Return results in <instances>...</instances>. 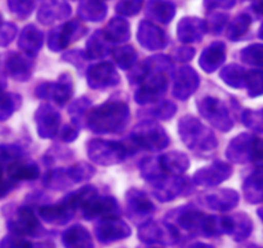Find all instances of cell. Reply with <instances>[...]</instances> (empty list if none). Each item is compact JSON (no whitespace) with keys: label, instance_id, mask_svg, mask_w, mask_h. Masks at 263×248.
I'll list each match as a JSON object with an SVG mask.
<instances>
[{"label":"cell","instance_id":"obj_1","mask_svg":"<svg viewBox=\"0 0 263 248\" xmlns=\"http://www.w3.org/2000/svg\"><path fill=\"white\" fill-rule=\"evenodd\" d=\"M129 120V107L121 100H107L89 111L87 126L96 134L119 133Z\"/></svg>","mask_w":263,"mask_h":248},{"label":"cell","instance_id":"obj_2","mask_svg":"<svg viewBox=\"0 0 263 248\" xmlns=\"http://www.w3.org/2000/svg\"><path fill=\"white\" fill-rule=\"evenodd\" d=\"M178 133L187 148L196 154H211L218 146L213 131L191 115L183 116L178 122Z\"/></svg>","mask_w":263,"mask_h":248},{"label":"cell","instance_id":"obj_3","mask_svg":"<svg viewBox=\"0 0 263 248\" xmlns=\"http://www.w3.org/2000/svg\"><path fill=\"white\" fill-rule=\"evenodd\" d=\"M124 143L128 153L137 149L146 151H163L169 144V136L159 123L154 121H142L132 131L128 140Z\"/></svg>","mask_w":263,"mask_h":248},{"label":"cell","instance_id":"obj_4","mask_svg":"<svg viewBox=\"0 0 263 248\" xmlns=\"http://www.w3.org/2000/svg\"><path fill=\"white\" fill-rule=\"evenodd\" d=\"M179 226L187 232L204 237H213L221 234L218 216H208L195 209H186L177 217Z\"/></svg>","mask_w":263,"mask_h":248},{"label":"cell","instance_id":"obj_5","mask_svg":"<svg viewBox=\"0 0 263 248\" xmlns=\"http://www.w3.org/2000/svg\"><path fill=\"white\" fill-rule=\"evenodd\" d=\"M87 152L90 161L102 166L120 163L126 154H129L124 143L101 140V139H92L88 141Z\"/></svg>","mask_w":263,"mask_h":248},{"label":"cell","instance_id":"obj_6","mask_svg":"<svg viewBox=\"0 0 263 248\" xmlns=\"http://www.w3.org/2000/svg\"><path fill=\"white\" fill-rule=\"evenodd\" d=\"M196 106L201 117L205 118L209 123H212L218 130L227 133L234 126V121H232L229 111L224 107L223 103L217 98H201V99L197 100Z\"/></svg>","mask_w":263,"mask_h":248},{"label":"cell","instance_id":"obj_7","mask_svg":"<svg viewBox=\"0 0 263 248\" xmlns=\"http://www.w3.org/2000/svg\"><path fill=\"white\" fill-rule=\"evenodd\" d=\"M138 238L147 244L171 245L178 242L179 234L176 228L168 222L146 221L140 226Z\"/></svg>","mask_w":263,"mask_h":248},{"label":"cell","instance_id":"obj_8","mask_svg":"<svg viewBox=\"0 0 263 248\" xmlns=\"http://www.w3.org/2000/svg\"><path fill=\"white\" fill-rule=\"evenodd\" d=\"M82 216L87 220L93 219H118L120 210L115 198L112 197H98V194L88 198L79 207Z\"/></svg>","mask_w":263,"mask_h":248},{"label":"cell","instance_id":"obj_9","mask_svg":"<svg viewBox=\"0 0 263 248\" xmlns=\"http://www.w3.org/2000/svg\"><path fill=\"white\" fill-rule=\"evenodd\" d=\"M8 228L14 235H29V237H40L44 235V228L40 225L36 215L31 207L22 206L17 210L16 217L8 222Z\"/></svg>","mask_w":263,"mask_h":248},{"label":"cell","instance_id":"obj_10","mask_svg":"<svg viewBox=\"0 0 263 248\" xmlns=\"http://www.w3.org/2000/svg\"><path fill=\"white\" fill-rule=\"evenodd\" d=\"M153 184V194L161 202L173 201L179 196H186L191 191V184L187 178H165L163 176Z\"/></svg>","mask_w":263,"mask_h":248},{"label":"cell","instance_id":"obj_11","mask_svg":"<svg viewBox=\"0 0 263 248\" xmlns=\"http://www.w3.org/2000/svg\"><path fill=\"white\" fill-rule=\"evenodd\" d=\"M168 89V77L165 72L153 73L150 78L143 81L140 89L135 95V99L138 105H148V103L158 102Z\"/></svg>","mask_w":263,"mask_h":248},{"label":"cell","instance_id":"obj_12","mask_svg":"<svg viewBox=\"0 0 263 248\" xmlns=\"http://www.w3.org/2000/svg\"><path fill=\"white\" fill-rule=\"evenodd\" d=\"M231 174L232 168L229 163L222 161H214L205 168L199 169L192 178V183L195 185L214 187L227 180Z\"/></svg>","mask_w":263,"mask_h":248},{"label":"cell","instance_id":"obj_13","mask_svg":"<svg viewBox=\"0 0 263 248\" xmlns=\"http://www.w3.org/2000/svg\"><path fill=\"white\" fill-rule=\"evenodd\" d=\"M200 84L196 71L191 67H181L174 72L173 95L179 100H186L191 97Z\"/></svg>","mask_w":263,"mask_h":248},{"label":"cell","instance_id":"obj_14","mask_svg":"<svg viewBox=\"0 0 263 248\" xmlns=\"http://www.w3.org/2000/svg\"><path fill=\"white\" fill-rule=\"evenodd\" d=\"M88 85L92 89L103 90L107 88H112L119 84L120 77L114 66L108 62L100 63L89 68L87 73Z\"/></svg>","mask_w":263,"mask_h":248},{"label":"cell","instance_id":"obj_15","mask_svg":"<svg viewBox=\"0 0 263 248\" xmlns=\"http://www.w3.org/2000/svg\"><path fill=\"white\" fill-rule=\"evenodd\" d=\"M219 226H221V234L222 233L230 234L236 242L247 239L253 229L250 217L242 212L235 214L234 216L219 217Z\"/></svg>","mask_w":263,"mask_h":248},{"label":"cell","instance_id":"obj_16","mask_svg":"<svg viewBox=\"0 0 263 248\" xmlns=\"http://www.w3.org/2000/svg\"><path fill=\"white\" fill-rule=\"evenodd\" d=\"M125 198L128 215L129 217H130L132 220H135V221L147 219V217L153 214L154 210H155V207H154L150 198H148L142 191H140V189L137 188L129 189Z\"/></svg>","mask_w":263,"mask_h":248},{"label":"cell","instance_id":"obj_17","mask_svg":"<svg viewBox=\"0 0 263 248\" xmlns=\"http://www.w3.org/2000/svg\"><path fill=\"white\" fill-rule=\"evenodd\" d=\"M37 134L44 139L54 138L60 131L61 116L52 106L42 105L35 113Z\"/></svg>","mask_w":263,"mask_h":248},{"label":"cell","instance_id":"obj_18","mask_svg":"<svg viewBox=\"0 0 263 248\" xmlns=\"http://www.w3.org/2000/svg\"><path fill=\"white\" fill-rule=\"evenodd\" d=\"M130 233L129 225L119 219L101 220L100 224L96 226V237L103 244L125 239L130 235Z\"/></svg>","mask_w":263,"mask_h":248},{"label":"cell","instance_id":"obj_19","mask_svg":"<svg viewBox=\"0 0 263 248\" xmlns=\"http://www.w3.org/2000/svg\"><path fill=\"white\" fill-rule=\"evenodd\" d=\"M84 26H82L78 21H72L65 25L61 30L53 31L50 34L49 40H48V45L53 52H58V50H62L69 47L71 43L77 42L79 37L84 35Z\"/></svg>","mask_w":263,"mask_h":248},{"label":"cell","instance_id":"obj_20","mask_svg":"<svg viewBox=\"0 0 263 248\" xmlns=\"http://www.w3.org/2000/svg\"><path fill=\"white\" fill-rule=\"evenodd\" d=\"M203 204L214 211H229L239 202V194L232 189H218L203 197Z\"/></svg>","mask_w":263,"mask_h":248},{"label":"cell","instance_id":"obj_21","mask_svg":"<svg viewBox=\"0 0 263 248\" xmlns=\"http://www.w3.org/2000/svg\"><path fill=\"white\" fill-rule=\"evenodd\" d=\"M34 60L31 55L12 54L6 62V70L8 75L16 81H27L32 73Z\"/></svg>","mask_w":263,"mask_h":248},{"label":"cell","instance_id":"obj_22","mask_svg":"<svg viewBox=\"0 0 263 248\" xmlns=\"http://www.w3.org/2000/svg\"><path fill=\"white\" fill-rule=\"evenodd\" d=\"M253 138L250 134H240L231 140L226 149V157L235 163H244L250 158Z\"/></svg>","mask_w":263,"mask_h":248},{"label":"cell","instance_id":"obj_23","mask_svg":"<svg viewBox=\"0 0 263 248\" xmlns=\"http://www.w3.org/2000/svg\"><path fill=\"white\" fill-rule=\"evenodd\" d=\"M159 164L164 174H172V175H182L186 173L190 168V159L182 152H169L159 157Z\"/></svg>","mask_w":263,"mask_h":248},{"label":"cell","instance_id":"obj_24","mask_svg":"<svg viewBox=\"0 0 263 248\" xmlns=\"http://www.w3.org/2000/svg\"><path fill=\"white\" fill-rule=\"evenodd\" d=\"M138 40H140V44L148 50L163 49L168 42L165 34L161 30L153 26L151 24H147V22L141 24L140 31H138Z\"/></svg>","mask_w":263,"mask_h":248},{"label":"cell","instance_id":"obj_25","mask_svg":"<svg viewBox=\"0 0 263 248\" xmlns=\"http://www.w3.org/2000/svg\"><path fill=\"white\" fill-rule=\"evenodd\" d=\"M75 211L70 209L65 202L60 204H50V206L39 207V216L44 221L54 225H65L74 217Z\"/></svg>","mask_w":263,"mask_h":248},{"label":"cell","instance_id":"obj_26","mask_svg":"<svg viewBox=\"0 0 263 248\" xmlns=\"http://www.w3.org/2000/svg\"><path fill=\"white\" fill-rule=\"evenodd\" d=\"M66 248H93L90 233L83 225H72L62 235Z\"/></svg>","mask_w":263,"mask_h":248},{"label":"cell","instance_id":"obj_27","mask_svg":"<svg viewBox=\"0 0 263 248\" xmlns=\"http://www.w3.org/2000/svg\"><path fill=\"white\" fill-rule=\"evenodd\" d=\"M224 58H226L224 45L222 43H214L204 50L199 65L206 73H212L221 67L222 63L224 62Z\"/></svg>","mask_w":263,"mask_h":248},{"label":"cell","instance_id":"obj_28","mask_svg":"<svg viewBox=\"0 0 263 248\" xmlns=\"http://www.w3.org/2000/svg\"><path fill=\"white\" fill-rule=\"evenodd\" d=\"M8 178L12 181H24V180H35L39 176V168L34 162L18 159L14 163L9 164L6 169Z\"/></svg>","mask_w":263,"mask_h":248},{"label":"cell","instance_id":"obj_29","mask_svg":"<svg viewBox=\"0 0 263 248\" xmlns=\"http://www.w3.org/2000/svg\"><path fill=\"white\" fill-rule=\"evenodd\" d=\"M69 13L70 8L62 0H47L39 13V19L43 24L48 25L57 19L65 18L66 16H69Z\"/></svg>","mask_w":263,"mask_h":248},{"label":"cell","instance_id":"obj_30","mask_svg":"<svg viewBox=\"0 0 263 248\" xmlns=\"http://www.w3.org/2000/svg\"><path fill=\"white\" fill-rule=\"evenodd\" d=\"M43 45V35L39 30L34 26H27L22 31L18 40V47L26 53L27 55H35L40 50Z\"/></svg>","mask_w":263,"mask_h":248},{"label":"cell","instance_id":"obj_31","mask_svg":"<svg viewBox=\"0 0 263 248\" xmlns=\"http://www.w3.org/2000/svg\"><path fill=\"white\" fill-rule=\"evenodd\" d=\"M74 93V85H72V77L70 73H62L58 77V81L53 85L52 97L58 106H65L70 102Z\"/></svg>","mask_w":263,"mask_h":248},{"label":"cell","instance_id":"obj_32","mask_svg":"<svg viewBox=\"0 0 263 248\" xmlns=\"http://www.w3.org/2000/svg\"><path fill=\"white\" fill-rule=\"evenodd\" d=\"M245 199L250 203L263 202V173H254L242 185Z\"/></svg>","mask_w":263,"mask_h":248},{"label":"cell","instance_id":"obj_33","mask_svg":"<svg viewBox=\"0 0 263 248\" xmlns=\"http://www.w3.org/2000/svg\"><path fill=\"white\" fill-rule=\"evenodd\" d=\"M203 34V25L199 19L186 18L179 22L178 36L183 43L199 42Z\"/></svg>","mask_w":263,"mask_h":248},{"label":"cell","instance_id":"obj_34","mask_svg":"<svg viewBox=\"0 0 263 248\" xmlns=\"http://www.w3.org/2000/svg\"><path fill=\"white\" fill-rule=\"evenodd\" d=\"M45 185L50 189H55V191H62V189L69 188L72 185V180L69 175L67 169H57V170H52L47 174L44 180Z\"/></svg>","mask_w":263,"mask_h":248},{"label":"cell","instance_id":"obj_35","mask_svg":"<svg viewBox=\"0 0 263 248\" xmlns=\"http://www.w3.org/2000/svg\"><path fill=\"white\" fill-rule=\"evenodd\" d=\"M245 71L239 65H229L221 71V78L231 88L245 87Z\"/></svg>","mask_w":263,"mask_h":248},{"label":"cell","instance_id":"obj_36","mask_svg":"<svg viewBox=\"0 0 263 248\" xmlns=\"http://www.w3.org/2000/svg\"><path fill=\"white\" fill-rule=\"evenodd\" d=\"M105 37L112 43L126 42L129 37V26L123 19H112L105 30Z\"/></svg>","mask_w":263,"mask_h":248},{"label":"cell","instance_id":"obj_37","mask_svg":"<svg viewBox=\"0 0 263 248\" xmlns=\"http://www.w3.org/2000/svg\"><path fill=\"white\" fill-rule=\"evenodd\" d=\"M90 111V100L87 98H80L75 100L69 110V115L71 116L72 122L75 126H83L87 123L88 113Z\"/></svg>","mask_w":263,"mask_h":248},{"label":"cell","instance_id":"obj_38","mask_svg":"<svg viewBox=\"0 0 263 248\" xmlns=\"http://www.w3.org/2000/svg\"><path fill=\"white\" fill-rule=\"evenodd\" d=\"M111 54H112L116 65L123 70H129L130 67H133L136 59H137V53H136L135 48L132 47L114 48Z\"/></svg>","mask_w":263,"mask_h":248},{"label":"cell","instance_id":"obj_39","mask_svg":"<svg viewBox=\"0 0 263 248\" xmlns=\"http://www.w3.org/2000/svg\"><path fill=\"white\" fill-rule=\"evenodd\" d=\"M21 97L11 93H0V121H6L20 107Z\"/></svg>","mask_w":263,"mask_h":248},{"label":"cell","instance_id":"obj_40","mask_svg":"<svg viewBox=\"0 0 263 248\" xmlns=\"http://www.w3.org/2000/svg\"><path fill=\"white\" fill-rule=\"evenodd\" d=\"M106 37L101 35V32H97L92 36V39L88 42L87 44V55L88 59H98V58H103L108 52L107 44H106Z\"/></svg>","mask_w":263,"mask_h":248},{"label":"cell","instance_id":"obj_41","mask_svg":"<svg viewBox=\"0 0 263 248\" xmlns=\"http://www.w3.org/2000/svg\"><path fill=\"white\" fill-rule=\"evenodd\" d=\"M24 157V152L20 147L12 144H0V168L7 169L9 164Z\"/></svg>","mask_w":263,"mask_h":248},{"label":"cell","instance_id":"obj_42","mask_svg":"<svg viewBox=\"0 0 263 248\" xmlns=\"http://www.w3.org/2000/svg\"><path fill=\"white\" fill-rule=\"evenodd\" d=\"M67 171H69V175L74 184L89 180L96 173L95 169L87 162H79L77 164H72L71 168H67Z\"/></svg>","mask_w":263,"mask_h":248},{"label":"cell","instance_id":"obj_43","mask_svg":"<svg viewBox=\"0 0 263 248\" xmlns=\"http://www.w3.org/2000/svg\"><path fill=\"white\" fill-rule=\"evenodd\" d=\"M79 13L84 17L85 19L89 21H100L105 17L106 8L102 3L97 2V0H89L87 3L82 6L79 9Z\"/></svg>","mask_w":263,"mask_h":248},{"label":"cell","instance_id":"obj_44","mask_svg":"<svg viewBox=\"0 0 263 248\" xmlns=\"http://www.w3.org/2000/svg\"><path fill=\"white\" fill-rule=\"evenodd\" d=\"M245 87L250 97H258L263 94V72L258 70L245 73Z\"/></svg>","mask_w":263,"mask_h":248},{"label":"cell","instance_id":"obj_45","mask_svg":"<svg viewBox=\"0 0 263 248\" xmlns=\"http://www.w3.org/2000/svg\"><path fill=\"white\" fill-rule=\"evenodd\" d=\"M141 174L150 183H155L164 176L163 170L159 164V159L154 158H146L141 163Z\"/></svg>","mask_w":263,"mask_h":248},{"label":"cell","instance_id":"obj_46","mask_svg":"<svg viewBox=\"0 0 263 248\" xmlns=\"http://www.w3.org/2000/svg\"><path fill=\"white\" fill-rule=\"evenodd\" d=\"M150 14L158 21L163 24H168L174 16V7L172 4L165 3V2H159V3L150 4Z\"/></svg>","mask_w":263,"mask_h":248},{"label":"cell","instance_id":"obj_47","mask_svg":"<svg viewBox=\"0 0 263 248\" xmlns=\"http://www.w3.org/2000/svg\"><path fill=\"white\" fill-rule=\"evenodd\" d=\"M241 58L244 62L252 66H263V47L254 45L241 52Z\"/></svg>","mask_w":263,"mask_h":248},{"label":"cell","instance_id":"obj_48","mask_svg":"<svg viewBox=\"0 0 263 248\" xmlns=\"http://www.w3.org/2000/svg\"><path fill=\"white\" fill-rule=\"evenodd\" d=\"M177 112V106L171 100H164L159 103L153 110V116L158 120H169L173 117Z\"/></svg>","mask_w":263,"mask_h":248},{"label":"cell","instance_id":"obj_49","mask_svg":"<svg viewBox=\"0 0 263 248\" xmlns=\"http://www.w3.org/2000/svg\"><path fill=\"white\" fill-rule=\"evenodd\" d=\"M242 122L248 128L254 129V130H263V113L253 112V111L247 110L242 115Z\"/></svg>","mask_w":263,"mask_h":248},{"label":"cell","instance_id":"obj_50","mask_svg":"<svg viewBox=\"0 0 263 248\" xmlns=\"http://www.w3.org/2000/svg\"><path fill=\"white\" fill-rule=\"evenodd\" d=\"M12 12L20 17H26L31 13L32 7H34V0H11Z\"/></svg>","mask_w":263,"mask_h":248},{"label":"cell","instance_id":"obj_51","mask_svg":"<svg viewBox=\"0 0 263 248\" xmlns=\"http://www.w3.org/2000/svg\"><path fill=\"white\" fill-rule=\"evenodd\" d=\"M250 159L258 169H263V139H253Z\"/></svg>","mask_w":263,"mask_h":248},{"label":"cell","instance_id":"obj_52","mask_svg":"<svg viewBox=\"0 0 263 248\" xmlns=\"http://www.w3.org/2000/svg\"><path fill=\"white\" fill-rule=\"evenodd\" d=\"M151 72L150 67H148L147 62L138 63L135 67H132V72L129 73V81L132 84L140 82V81H145L148 73Z\"/></svg>","mask_w":263,"mask_h":248},{"label":"cell","instance_id":"obj_53","mask_svg":"<svg viewBox=\"0 0 263 248\" xmlns=\"http://www.w3.org/2000/svg\"><path fill=\"white\" fill-rule=\"evenodd\" d=\"M142 6V0H124L118 6V12L125 16H132L140 11Z\"/></svg>","mask_w":263,"mask_h":248},{"label":"cell","instance_id":"obj_54","mask_svg":"<svg viewBox=\"0 0 263 248\" xmlns=\"http://www.w3.org/2000/svg\"><path fill=\"white\" fill-rule=\"evenodd\" d=\"M14 35H16V27H14L13 25H7V26L2 30V32H0V45H2V47L8 45L9 43L12 42V39L14 37Z\"/></svg>","mask_w":263,"mask_h":248},{"label":"cell","instance_id":"obj_55","mask_svg":"<svg viewBox=\"0 0 263 248\" xmlns=\"http://www.w3.org/2000/svg\"><path fill=\"white\" fill-rule=\"evenodd\" d=\"M13 184L14 181H12L11 179L4 178V171L0 168V198L6 197L13 189Z\"/></svg>","mask_w":263,"mask_h":248},{"label":"cell","instance_id":"obj_56","mask_svg":"<svg viewBox=\"0 0 263 248\" xmlns=\"http://www.w3.org/2000/svg\"><path fill=\"white\" fill-rule=\"evenodd\" d=\"M78 135H79V131L72 125H65L62 130H61V139L63 141H67V143L74 141L78 138Z\"/></svg>","mask_w":263,"mask_h":248},{"label":"cell","instance_id":"obj_57","mask_svg":"<svg viewBox=\"0 0 263 248\" xmlns=\"http://www.w3.org/2000/svg\"><path fill=\"white\" fill-rule=\"evenodd\" d=\"M195 55V50L192 48H178V49L174 52V58H176L178 62H187V60L192 59V57Z\"/></svg>","mask_w":263,"mask_h":248},{"label":"cell","instance_id":"obj_58","mask_svg":"<svg viewBox=\"0 0 263 248\" xmlns=\"http://www.w3.org/2000/svg\"><path fill=\"white\" fill-rule=\"evenodd\" d=\"M52 90H53V84L50 82H44V84L39 85L36 88V95L42 99H45V98L49 97L52 94Z\"/></svg>","mask_w":263,"mask_h":248},{"label":"cell","instance_id":"obj_59","mask_svg":"<svg viewBox=\"0 0 263 248\" xmlns=\"http://www.w3.org/2000/svg\"><path fill=\"white\" fill-rule=\"evenodd\" d=\"M24 248H55V247H54V244L50 242H39V243L25 242Z\"/></svg>","mask_w":263,"mask_h":248},{"label":"cell","instance_id":"obj_60","mask_svg":"<svg viewBox=\"0 0 263 248\" xmlns=\"http://www.w3.org/2000/svg\"><path fill=\"white\" fill-rule=\"evenodd\" d=\"M189 248H214V247L211 244H205V243H194V244L190 245Z\"/></svg>","mask_w":263,"mask_h":248},{"label":"cell","instance_id":"obj_61","mask_svg":"<svg viewBox=\"0 0 263 248\" xmlns=\"http://www.w3.org/2000/svg\"><path fill=\"white\" fill-rule=\"evenodd\" d=\"M4 88H6V81H4V78L0 76V93L4 92Z\"/></svg>","mask_w":263,"mask_h":248},{"label":"cell","instance_id":"obj_62","mask_svg":"<svg viewBox=\"0 0 263 248\" xmlns=\"http://www.w3.org/2000/svg\"><path fill=\"white\" fill-rule=\"evenodd\" d=\"M258 215H259V217H260V219L263 220V207H262V209H259V210H258Z\"/></svg>","mask_w":263,"mask_h":248},{"label":"cell","instance_id":"obj_63","mask_svg":"<svg viewBox=\"0 0 263 248\" xmlns=\"http://www.w3.org/2000/svg\"><path fill=\"white\" fill-rule=\"evenodd\" d=\"M0 24H2V16H0Z\"/></svg>","mask_w":263,"mask_h":248},{"label":"cell","instance_id":"obj_64","mask_svg":"<svg viewBox=\"0 0 263 248\" xmlns=\"http://www.w3.org/2000/svg\"><path fill=\"white\" fill-rule=\"evenodd\" d=\"M148 248H159V247H148Z\"/></svg>","mask_w":263,"mask_h":248}]
</instances>
